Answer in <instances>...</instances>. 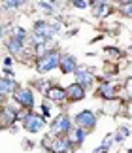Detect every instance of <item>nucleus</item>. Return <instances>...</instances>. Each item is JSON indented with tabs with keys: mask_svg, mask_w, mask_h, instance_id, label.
Instances as JSON below:
<instances>
[{
	"mask_svg": "<svg viewBox=\"0 0 132 153\" xmlns=\"http://www.w3.org/2000/svg\"><path fill=\"white\" fill-rule=\"evenodd\" d=\"M59 62H61L59 51H55V49L47 51L45 55L40 57V61H38V72H49V70H53L55 66H59Z\"/></svg>",
	"mask_w": 132,
	"mask_h": 153,
	"instance_id": "1",
	"label": "nucleus"
},
{
	"mask_svg": "<svg viewBox=\"0 0 132 153\" xmlns=\"http://www.w3.org/2000/svg\"><path fill=\"white\" fill-rule=\"evenodd\" d=\"M70 127H72L70 117H68V115H64V114H61L55 121H53V125H51V132H53V134H59V136H62V134H66V132L70 131Z\"/></svg>",
	"mask_w": 132,
	"mask_h": 153,
	"instance_id": "2",
	"label": "nucleus"
},
{
	"mask_svg": "<svg viewBox=\"0 0 132 153\" xmlns=\"http://www.w3.org/2000/svg\"><path fill=\"white\" fill-rule=\"evenodd\" d=\"M76 123L81 128H93L96 125V115H94L93 111H89V110H83V111H79V114L76 115Z\"/></svg>",
	"mask_w": 132,
	"mask_h": 153,
	"instance_id": "3",
	"label": "nucleus"
},
{
	"mask_svg": "<svg viewBox=\"0 0 132 153\" xmlns=\"http://www.w3.org/2000/svg\"><path fill=\"white\" fill-rule=\"evenodd\" d=\"M44 125H45V121H44V117H40V115L28 114L25 117V128L28 132H38V131H42Z\"/></svg>",
	"mask_w": 132,
	"mask_h": 153,
	"instance_id": "4",
	"label": "nucleus"
},
{
	"mask_svg": "<svg viewBox=\"0 0 132 153\" xmlns=\"http://www.w3.org/2000/svg\"><path fill=\"white\" fill-rule=\"evenodd\" d=\"M13 97H15L17 102L23 104V106H25V108H28V110L34 106V97H32V93L28 91V89H19V91H15Z\"/></svg>",
	"mask_w": 132,
	"mask_h": 153,
	"instance_id": "5",
	"label": "nucleus"
},
{
	"mask_svg": "<svg viewBox=\"0 0 132 153\" xmlns=\"http://www.w3.org/2000/svg\"><path fill=\"white\" fill-rule=\"evenodd\" d=\"M64 93H66V97H68L70 100H81V98L85 97V89H83L79 83H72Z\"/></svg>",
	"mask_w": 132,
	"mask_h": 153,
	"instance_id": "6",
	"label": "nucleus"
},
{
	"mask_svg": "<svg viewBox=\"0 0 132 153\" xmlns=\"http://www.w3.org/2000/svg\"><path fill=\"white\" fill-rule=\"evenodd\" d=\"M61 68H62V72L64 74H70V72H76V59L72 57V55H64V57H61Z\"/></svg>",
	"mask_w": 132,
	"mask_h": 153,
	"instance_id": "7",
	"label": "nucleus"
},
{
	"mask_svg": "<svg viewBox=\"0 0 132 153\" xmlns=\"http://www.w3.org/2000/svg\"><path fill=\"white\" fill-rule=\"evenodd\" d=\"M70 149V140L68 138H57L51 144V151L53 153H66Z\"/></svg>",
	"mask_w": 132,
	"mask_h": 153,
	"instance_id": "8",
	"label": "nucleus"
},
{
	"mask_svg": "<svg viewBox=\"0 0 132 153\" xmlns=\"http://www.w3.org/2000/svg\"><path fill=\"white\" fill-rule=\"evenodd\" d=\"M76 78H77V81H79V85H81V87H83V85H91V83H93V76L89 74L83 66L76 68Z\"/></svg>",
	"mask_w": 132,
	"mask_h": 153,
	"instance_id": "9",
	"label": "nucleus"
},
{
	"mask_svg": "<svg viewBox=\"0 0 132 153\" xmlns=\"http://www.w3.org/2000/svg\"><path fill=\"white\" fill-rule=\"evenodd\" d=\"M45 97L51 98V100H55V102H59V100H64L66 93H64V89H61V87H49L47 93H45Z\"/></svg>",
	"mask_w": 132,
	"mask_h": 153,
	"instance_id": "10",
	"label": "nucleus"
},
{
	"mask_svg": "<svg viewBox=\"0 0 132 153\" xmlns=\"http://www.w3.org/2000/svg\"><path fill=\"white\" fill-rule=\"evenodd\" d=\"M15 91V81L10 78H2L0 79V95H6V93H13Z\"/></svg>",
	"mask_w": 132,
	"mask_h": 153,
	"instance_id": "11",
	"label": "nucleus"
},
{
	"mask_svg": "<svg viewBox=\"0 0 132 153\" xmlns=\"http://www.w3.org/2000/svg\"><path fill=\"white\" fill-rule=\"evenodd\" d=\"M8 48H10V51H11V53H19V51H23V44L11 38L10 42H8Z\"/></svg>",
	"mask_w": 132,
	"mask_h": 153,
	"instance_id": "12",
	"label": "nucleus"
},
{
	"mask_svg": "<svg viewBox=\"0 0 132 153\" xmlns=\"http://www.w3.org/2000/svg\"><path fill=\"white\" fill-rule=\"evenodd\" d=\"M100 95L104 97V98H111L113 97V89L110 85H102V89H100Z\"/></svg>",
	"mask_w": 132,
	"mask_h": 153,
	"instance_id": "13",
	"label": "nucleus"
},
{
	"mask_svg": "<svg viewBox=\"0 0 132 153\" xmlns=\"http://www.w3.org/2000/svg\"><path fill=\"white\" fill-rule=\"evenodd\" d=\"M94 13H96V15H108V13H110V6H108V4H100L98 8L94 10Z\"/></svg>",
	"mask_w": 132,
	"mask_h": 153,
	"instance_id": "14",
	"label": "nucleus"
},
{
	"mask_svg": "<svg viewBox=\"0 0 132 153\" xmlns=\"http://www.w3.org/2000/svg\"><path fill=\"white\" fill-rule=\"evenodd\" d=\"M74 138L77 140V142H83V140H85V132H83L81 128H79V131H76V132H74Z\"/></svg>",
	"mask_w": 132,
	"mask_h": 153,
	"instance_id": "15",
	"label": "nucleus"
},
{
	"mask_svg": "<svg viewBox=\"0 0 132 153\" xmlns=\"http://www.w3.org/2000/svg\"><path fill=\"white\" fill-rule=\"evenodd\" d=\"M4 111H6V117H8V121L15 119V110H11V108H6Z\"/></svg>",
	"mask_w": 132,
	"mask_h": 153,
	"instance_id": "16",
	"label": "nucleus"
},
{
	"mask_svg": "<svg viewBox=\"0 0 132 153\" xmlns=\"http://www.w3.org/2000/svg\"><path fill=\"white\" fill-rule=\"evenodd\" d=\"M76 6V8H87V6H91V2H83V0H76V2H72Z\"/></svg>",
	"mask_w": 132,
	"mask_h": 153,
	"instance_id": "17",
	"label": "nucleus"
},
{
	"mask_svg": "<svg viewBox=\"0 0 132 153\" xmlns=\"http://www.w3.org/2000/svg\"><path fill=\"white\" fill-rule=\"evenodd\" d=\"M38 6H40V8H42V10H45V11H51V10H53L49 2H40Z\"/></svg>",
	"mask_w": 132,
	"mask_h": 153,
	"instance_id": "18",
	"label": "nucleus"
},
{
	"mask_svg": "<svg viewBox=\"0 0 132 153\" xmlns=\"http://www.w3.org/2000/svg\"><path fill=\"white\" fill-rule=\"evenodd\" d=\"M19 4H21V2H6V8H10V10H11V8H17Z\"/></svg>",
	"mask_w": 132,
	"mask_h": 153,
	"instance_id": "19",
	"label": "nucleus"
},
{
	"mask_svg": "<svg viewBox=\"0 0 132 153\" xmlns=\"http://www.w3.org/2000/svg\"><path fill=\"white\" fill-rule=\"evenodd\" d=\"M42 111H44V117H47V115H49V108H47L45 104H42Z\"/></svg>",
	"mask_w": 132,
	"mask_h": 153,
	"instance_id": "20",
	"label": "nucleus"
},
{
	"mask_svg": "<svg viewBox=\"0 0 132 153\" xmlns=\"http://www.w3.org/2000/svg\"><path fill=\"white\" fill-rule=\"evenodd\" d=\"M0 38H2V28H0Z\"/></svg>",
	"mask_w": 132,
	"mask_h": 153,
	"instance_id": "21",
	"label": "nucleus"
}]
</instances>
